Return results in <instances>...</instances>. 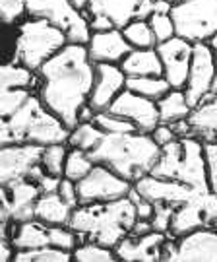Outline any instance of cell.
Segmentation results:
<instances>
[{"mask_svg": "<svg viewBox=\"0 0 217 262\" xmlns=\"http://www.w3.org/2000/svg\"><path fill=\"white\" fill-rule=\"evenodd\" d=\"M126 78L120 64L99 62L95 64V82L89 94V101L93 111H107L114 97L126 88Z\"/></svg>", "mask_w": 217, "mask_h": 262, "instance_id": "obj_16", "label": "cell"}, {"mask_svg": "<svg viewBox=\"0 0 217 262\" xmlns=\"http://www.w3.org/2000/svg\"><path fill=\"white\" fill-rule=\"evenodd\" d=\"M26 14V0H0V24H14Z\"/></svg>", "mask_w": 217, "mask_h": 262, "instance_id": "obj_39", "label": "cell"}, {"mask_svg": "<svg viewBox=\"0 0 217 262\" xmlns=\"http://www.w3.org/2000/svg\"><path fill=\"white\" fill-rule=\"evenodd\" d=\"M123 33L132 49L157 47V41H155V35H153V31H151V26L148 19L134 18L130 24H126L123 28Z\"/></svg>", "mask_w": 217, "mask_h": 262, "instance_id": "obj_29", "label": "cell"}, {"mask_svg": "<svg viewBox=\"0 0 217 262\" xmlns=\"http://www.w3.org/2000/svg\"><path fill=\"white\" fill-rule=\"evenodd\" d=\"M101 136H103V130L93 121H87V122H80L78 126H74L70 130L68 142L72 144V148H80V150L89 151L97 142L101 140Z\"/></svg>", "mask_w": 217, "mask_h": 262, "instance_id": "obj_30", "label": "cell"}, {"mask_svg": "<svg viewBox=\"0 0 217 262\" xmlns=\"http://www.w3.org/2000/svg\"><path fill=\"white\" fill-rule=\"evenodd\" d=\"M169 14L175 33L190 43H208L217 33V0H179Z\"/></svg>", "mask_w": 217, "mask_h": 262, "instance_id": "obj_7", "label": "cell"}, {"mask_svg": "<svg viewBox=\"0 0 217 262\" xmlns=\"http://www.w3.org/2000/svg\"><path fill=\"white\" fill-rule=\"evenodd\" d=\"M169 235L159 233V231H151L148 235H126L120 243L114 247V253L118 260L134 262H153L161 260V251L163 245L167 243Z\"/></svg>", "mask_w": 217, "mask_h": 262, "instance_id": "obj_18", "label": "cell"}, {"mask_svg": "<svg viewBox=\"0 0 217 262\" xmlns=\"http://www.w3.org/2000/svg\"><path fill=\"white\" fill-rule=\"evenodd\" d=\"M208 45H209L211 49H213V51H217V33H215V35H211V37H209Z\"/></svg>", "mask_w": 217, "mask_h": 262, "instance_id": "obj_49", "label": "cell"}, {"mask_svg": "<svg viewBox=\"0 0 217 262\" xmlns=\"http://www.w3.org/2000/svg\"><path fill=\"white\" fill-rule=\"evenodd\" d=\"M200 204H202V215H204V227L217 231V194H213L211 190L204 192L200 196Z\"/></svg>", "mask_w": 217, "mask_h": 262, "instance_id": "obj_42", "label": "cell"}, {"mask_svg": "<svg viewBox=\"0 0 217 262\" xmlns=\"http://www.w3.org/2000/svg\"><path fill=\"white\" fill-rule=\"evenodd\" d=\"M192 134L202 142H217V97H208L188 115Z\"/></svg>", "mask_w": 217, "mask_h": 262, "instance_id": "obj_21", "label": "cell"}, {"mask_svg": "<svg viewBox=\"0 0 217 262\" xmlns=\"http://www.w3.org/2000/svg\"><path fill=\"white\" fill-rule=\"evenodd\" d=\"M126 88L143 97H150L153 101L161 99L169 90H173L165 80V76H128Z\"/></svg>", "mask_w": 217, "mask_h": 262, "instance_id": "obj_27", "label": "cell"}, {"mask_svg": "<svg viewBox=\"0 0 217 262\" xmlns=\"http://www.w3.org/2000/svg\"><path fill=\"white\" fill-rule=\"evenodd\" d=\"M150 134L153 136V140L157 142L161 148H163V146H167V144H171L173 140H177V138H179V136L175 134V130L171 128V124H163V122H159V124H157V126H155V128H153V130L150 132Z\"/></svg>", "mask_w": 217, "mask_h": 262, "instance_id": "obj_44", "label": "cell"}, {"mask_svg": "<svg viewBox=\"0 0 217 262\" xmlns=\"http://www.w3.org/2000/svg\"><path fill=\"white\" fill-rule=\"evenodd\" d=\"M26 8L31 18L47 19L60 28L68 37V43H87L91 28L84 12L76 10L70 0H26Z\"/></svg>", "mask_w": 217, "mask_h": 262, "instance_id": "obj_8", "label": "cell"}, {"mask_svg": "<svg viewBox=\"0 0 217 262\" xmlns=\"http://www.w3.org/2000/svg\"><path fill=\"white\" fill-rule=\"evenodd\" d=\"M72 254L68 251L57 249L53 245L39 247V249H28V251H18L16 253V262H68Z\"/></svg>", "mask_w": 217, "mask_h": 262, "instance_id": "obj_32", "label": "cell"}, {"mask_svg": "<svg viewBox=\"0 0 217 262\" xmlns=\"http://www.w3.org/2000/svg\"><path fill=\"white\" fill-rule=\"evenodd\" d=\"M140 0H89L85 16H103L114 28L123 29L126 24H130L136 18Z\"/></svg>", "mask_w": 217, "mask_h": 262, "instance_id": "obj_20", "label": "cell"}, {"mask_svg": "<svg viewBox=\"0 0 217 262\" xmlns=\"http://www.w3.org/2000/svg\"><path fill=\"white\" fill-rule=\"evenodd\" d=\"M58 194L62 196L64 202H68L72 208H76L80 202H78V187H76V181H70V179H62L60 181V187H58Z\"/></svg>", "mask_w": 217, "mask_h": 262, "instance_id": "obj_43", "label": "cell"}, {"mask_svg": "<svg viewBox=\"0 0 217 262\" xmlns=\"http://www.w3.org/2000/svg\"><path fill=\"white\" fill-rule=\"evenodd\" d=\"M157 53L163 62V76L169 82L171 88L175 90H182L186 84L190 70V60H192V51H194V43H190L186 39L175 37L167 39L163 43H157Z\"/></svg>", "mask_w": 217, "mask_h": 262, "instance_id": "obj_14", "label": "cell"}, {"mask_svg": "<svg viewBox=\"0 0 217 262\" xmlns=\"http://www.w3.org/2000/svg\"><path fill=\"white\" fill-rule=\"evenodd\" d=\"M78 187V202L80 204H95V202H111L128 196L134 183L120 177L113 169L95 163L91 171L76 183Z\"/></svg>", "mask_w": 217, "mask_h": 262, "instance_id": "obj_11", "label": "cell"}, {"mask_svg": "<svg viewBox=\"0 0 217 262\" xmlns=\"http://www.w3.org/2000/svg\"><path fill=\"white\" fill-rule=\"evenodd\" d=\"M213 58H215V68H217V51H213Z\"/></svg>", "mask_w": 217, "mask_h": 262, "instance_id": "obj_50", "label": "cell"}, {"mask_svg": "<svg viewBox=\"0 0 217 262\" xmlns=\"http://www.w3.org/2000/svg\"><path fill=\"white\" fill-rule=\"evenodd\" d=\"M37 84V76L21 64H0V92L14 88H31Z\"/></svg>", "mask_w": 217, "mask_h": 262, "instance_id": "obj_28", "label": "cell"}, {"mask_svg": "<svg viewBox=\"0 0 217 262\" xmlns=\"http://www.w3.org/2000/svg\"><path fill=\"white\" fill-rule=\"evenodd\" d=\"M157 111H159V122L173 124L182 119H188L192 113L188 99L184 95V90H169L161 99H157Z\"/></svg>", "mask_w": 217, "mask_h": 262, "instance_id": "obj_25", "label": "cell"}, {"mask_svg": "<svg viewBox=\"0 0 217 262\" xmlns=\"http://www.w3.org/2000/svg\"><path fill=\"white\" fill-rule=\"evenodd\" d=\"M60 181H62V177H55V175L43 173V175H41V177L37 179V187H39V190H41V194H49V192H58Z\"/></svg>", "mask_w": 217, "mask_h": 262, "instance_id": "obj_45", "label": "cell"}, {"mask_svg": "<svg viewBox=\"0 0 217 262\" xmlns=\"http://www.w3.org/2000/svg\"><path fill=\"white\" fill-rule=\"evenodd\" d=\"M173 214H175V206H169V204H155V212H153V215H151V220H150L153 231L169 235Z\"/></svg>", "mask_w": 217, "mask_h": 262, "instance_id": "obj_41", "label": "cell"}, {"mask_svg": "<svg viewBox=\"0 0 217 262\" xmlns=\"http://www.w3.org/2000/svg\"><path fill=\"white\" fill-rule=\"evenodd\" d=\"M12 241L8 239L6 224H0V262L12 260Z\"/></svg>", "mask_w": 217, "mask_h": 262, "instance_id": "obj_46", "label": "cell"}, {"mask_svg": "<svg viewBox=\"0 0 217 262\" xmlns=\"http://www.w3.org/2000/svg\"><path fill=\"white\" fill-rule=\"evenodd\" d=\"M68 151L64 144H49L43 150V158H41V165L45 169V173L55 175V177H62L64 175V163H66Z\"/></svg>", "mask_w": 217, "mask_h": 262, "instance_id": "obj_34", "label": "cell"}, {"mask_svg": "<svg viewBox=\"0 0 217 262\" xmlns=\"http://www.w3.org/2000/svg\"><path fill=\"white\" fill-rule=\"evenodd\" d=\"M29 88H14L0 92V117L8 119L29 99Z\"/></svg>", "mask_w": 217, "mask_h": 262, "instance_id": "obj_36", "label": "cell"}, {"mask_svg": "<svg viewBox=\"0 0 217 262\" xmlns=\"http://www.w3.org/2000/svg\"><path fill=\"white\" fill-rule=\"evenodd\" d=\"M6 188H8V210L12 220H16L18 224L35 220V202L41 196L37 183L23 179Z\"/></svg>", "mask_w": 217, "mask_h": 262, "instance_id": "obj_19", "label": "cell"}, {"mask_svg": "<svg viewBox=\"0 0 217 262\" xmlns=\"http://www.w3.org/2000/svg\"><path fill=\"white\" fill-rule=\"evenodd\" d=\"M136 220L138 215L134 202L124 196L111 202L78 204L72 210L68 227H72L76 233L87 241L114 249L132 231Z\"/></svg>", "mask_w": 217, "mask_h": 262, "instance_id": "obj_3", "label": "cell"}, {"mask_svg": "<svg viewBox=\"0 0 217 262\" xmlns=\"http://www.w3.org/2000/svg\"><path fill=\"white\" fill-rule=\"evenodd\" d=\"M217 74L215 58H213V49L208 43H194L192 51V60H190V70L186 84H184V95L188 99L190 107H196L204 99L209 97L211 82Z\"/></svg>", "mask_w": 217, "mask_h": 262, "instance_id": "obj_12", "label": "cell"}, {"mask_svg": "<svg viewBox=\"0 0 217 262\" xmlns=\"http://www.w3.org/2000/svg\"><path fill=\"white\" fill-rule=\"evenodd\" d=\"M148 21H150L151 31H153L157 43H163V41L177 35L175 33V24H173V18H171L169 12H155V14H151Z\"/></svg>", "mask_w": 217, "mask_h": 262, "instance_id": "obj_38", "label": "cell"}, {"mask_svg": "<svg viewBox=\"0 0 217 262\" xmlns=\"http://www.w3.org/2000/svg\"><path fill=\"white\" fill-rule=\"evenodd\" d=\"M68 43L66 33L47 19L31 18L18 29L14 56L18 64L29 70H39L51 56H55Z\"/></svg>", "mask_w": 217, "mask_h": 262, "instance_id": "obj_6", "label": "cell"}, {"mask_svg": "<svg viewBox=\"0 0 217 262\" xmlns=\"http://www.w3.org/2000/svg\"><path fill=\"white\" fill-rule=\"evenodd\" d=\"M134 188L142 194L146 200H150L153 204H169V206H180L184 202H188L190 198L198 196L202 192L194 190L192 187L175 181V179H163L155 175H143L138 181H134ZM208 192V190H206Z\"/></svg>", "mask_w": 217, "mask_h": 262, "instance_id": "obj_15", "label": "cell"}, {"mask_svg": "<svg viewBox=\"0 0 217 262\" xmlns=\"http://www.w3.org/2000/svg\"><path fill=\"white\" fill-rule=\"evenodd\" d=\"M45 146L39 144H8L0 146V187L29 179L35 181L45 173L41 165Z\"/></svg>", "mask_w": 217, "mask_h": 262, "instance_id": "obj_9", "label": "cell"}, {"mask_svg": "<svg viewBox=\"0 0 217 262\" xmlns=\"http://www.w3.org/2000/svg\"><path fill=\"white\" fill-rule=\"evenodd\" d=\"M74 208L62 200L58 192L41 194L35 202V220L45 225H66Z\"/></svg>", "mask_w": 217, "mask_h": 262, "instance_id": "obj_23", "label": "cell"}, {"mask_svg": "<svg viewBox=\"0 0 217 262\" xmlns=\"http://www.w3.org/2000/svg\"><path fill=\"white\" fill-rule=\"evenodd\" d=\"M47 245H51L49 231L41 222H33V220L19 222V225L12 235V247L16 251L39 249V247H47Z\"/></svg>", "mask_w": 217, "mask_h": 262, "instance_id": "obj_26", "label": "cell"}, {"mask_svg": "<svg viewBox=\"0 0 217 262\" xmlns=\"http://www.w3.org/2000/svg\"><path fill=\"white\" fill-rule=\"evenodd\" d=\"M161 146L153 140L150 132H123L109 134L103 132L101 140L87 151L93 163H101L113 169L130 183L151 173L159 158Z\"/></svg>", "mask_w": 217, "mask_h": 262, "instance_id": "obj_2", "label": "cell"}, {"mask_svg": "<svg viewBox=\"0 0 217 262\" xmlns=\"http://www.w3.org/2000/svg\"><path fill=\"white\" fill-rule=\"evenodd\" d=\"M120 68L126 76H163V62L157 49H132L123 58Z\"/></svg>", "mask_w": 217, "mask_h": 262, "instance_id": "obj_22", "label": "cell"}, {"mask_svg": "<svg viewBox=\"0 0 217 262\" xmlns=\"http://www.w3.org/2000/svg\"><path fill=\"white\" fill-rule=\"evenodd\" d=\"M95 163L91 161L89 154L85 150H80V148H74V150L68 151L66 156V163H64V177L70 179V181H80L84 179Z\"/></svg>", "mask_w": 217, "mask_h": 262, "instance_id": "obj_33", "label": "cell"}, {"mask_svg": "<svg viewBox=\"0 0 217 262\" xmlns=\"http://www.w3.org/2000/svg\"><path fill=\"white\" fill-rule=\"evenodd\" d=\"M204 156H206L208 188L213 194H217V142H204Z\"/></svg>", "mask_w": 217, "mask_h": 262, "instance_id": "obj_40", "label": "cell"}, {"mask_svg": "<svg viewBox=\"0 0 217 262\" xmlns=\"http://www.w3.org/2000/svg\"><path fill=\"white\" fill-rule=\"evenodd\" d=\"M153 231L150 220H136V224L132 225V231L130 235H148Z\"/></svg>", "mask_w": 217, "mask_h": 262, "instance_id": "obj_47", "label": "cell"}, {"mask_svg": "<svg viewBox=\"0 0 217 262\" xmlns=\"http://www.w3.org/2000/svg\"><path fill=\"white\" fill-rule=\"evenodd\" d=\"M151 175L180 181L198 192L209 190L204 142L196 136H186L163 146L159 158L151 169Z\"/></svg>", "mask_w": 217, "mask_h": 262, "instance_id": "obj_5", "label": "cell"}, {"mask_svg": "<svg viewBox=\"0 0 217 262\" xmlns=\"http://www.w3.org/2000/svg\"><path fill=\"white\" fill-rule=\"evenodd\" d=\"M70 4L74 6L76 10H80V12H84L87 10V4H89V0H70Z\"/></svg>", "mask_w": 217, "mask_h": 262, "instance_id": "obj_48", "label": "cell"}, {"mask_svg": "<svg viewBox=\"0 0 217 262\" xmlns=\"http://www.w3.org/2000/svg\"><path fill=\"white\" fill-rule=\"evenodd\" d=\"M167 239L161 251V260L171 262H217V231L198 227L188 233Z\"/></svg>", "mask_w": 217, "mask_h": 262, "instance_id": "obj_10", "label": "cell"}, {"mask_svg": "<svg viewBox=\"0 0 217 262\" xmlns=\"http://www.w3.org/2000/svg\"><path fill=\"white\" fill-rule=\"evenodd\" d=\"M47 231H49V241H51V245L57 247V249H62V251H68V253H72L76 247H78V241L82 239L72 227L66 229L62 225H51V227H47Z\"/></svg>", "mask_w": 217, "mask_h": 262, "instance_id": "obj_37", "label": "cell"}, {"mask_svg": "<svg viewBox=\"0 0 217 262\" xmlns=\"http://www.w3.org/2000/svg\"><path fill=\"white\" fill-rule=\"evenodd\" d=\"M89 58L95 64L99 62H109V64H120L123 58L130 51V43L124 37L123 29L113 28L107 31H93L89 41L85 43Z\"/></svg>", "mask_w": 217, "mask_h": 262, "instance_id": "obj_17", "label": "cell"}, {"mask_svg": "<svg viewBox=\"0 0 217 262\" xmlns=\"http://www.w3.org/2000/svg\"><path fill=\"white\" fill-rule=\"evenodd\" d=\"M39 99L72 130L80 124V111L89 101L95 82V62L84 43H66L37 70Z\"/></svg>", "mask_w": 217, "mask_h": 262, "instance_id": "obj_1", "label": "cell"}, {"mask_svg": "<svg viewBox=\"0 0 217 262\" xmlns=\"http://www.w3.org/2000/svg\"><path fill=\"white\" fill-rule=\"evenodd\" d=\"M72 258L78 262H114L116 253L111 247H105L95 241H87L84 245H78L72 251Z\"/></svg>", "mask_w": 217, "mask_h": 262, "instance_id": "obj_31", "label": "cell"}, {"mask_svg": "<svg viewBox=\"0 0 217 262\" xmlns=\"http://www.w3.org/2000/svg\"><path fill=\"white\" fill-rule=\"evenodd\" d=\"M202 194L190 198L188 202L175 208V214L171 220L169 237H180V235L188 233L192 229L204 227V215H202V204H200Z\"/></svg>", "mask_w": 217, "mask_h": 262, "instance_id": "obj_24", "label": "cell"}, {"mask_svg": "<svg viewBox=\"0 0 217 262\" xmlns=\"http://www.w3.org/2000/svg\"><path fill=\"white\" fill-rule=\"evenodd\" d=\"M169 2H179V0H169Z\"/></svg>", "mask_w": 217, "mask_h": 262, "instance_id": "obj_51", "label": "cell"}, {"mask_svg": "<svg viewBox=\"0 0 217 262\" xmlns=\"http://www.w3.org/2000/svg\"><path fill=\"white\" fill-rule=\"evenodd\" d=\"M93 122L101 130L109 132V134H123V132L138 130L128 119H124V117L116 115V113H111L109 109L107 111H95Z\"/></svg>", "mask_w": 217, "mask_h": 262, "instance_id": "obj_35", "label": "cell"}, {"mask_svg": "<svg viewBox=\"0 0 217 262\" xmlns=\"http://www.w3.org/2000/svg\"><path fill=\"white\" fill-rule=\"evenodd\" d=\"M109 111L128 119L140 132H151L159 124L157 101L136 94L128 88H124L123 92L114 97Z\"/></svg>", "mask_w": 217, "mask_h": 262, "instance_id": "obj_13", "label": "cell"}, {"mask_svg": "<svg viewBox=\"0 0 217 262\" xmlns=\"http://www.w3.org/2000/svg\"><path fill=\"white\" fill-rule=\"evenodd\" d=\"M70 128L49 111L43 101L29 95V99L8 119L0 117V146L8 144H64Z\"/></svg>", "mask_w": 217, "mask_h": 262, "instance_id": "obj_4", "label": "cell"}]
</instances>
